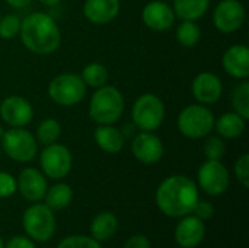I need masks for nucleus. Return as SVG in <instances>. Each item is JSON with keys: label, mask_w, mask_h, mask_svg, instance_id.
Here are the masks:
<instances>
[{"label": "nucleus", "mask_w": 249, "mask_h": 248, "mask_svg": "<svg viewBox=\"0 0 249 248\" xmlns=\"http://www.w3.org/2000/svg\"><path fill=\"white\" fill-rule=\"evenodd\" d=\"M95 142L96 145L108 153H117L124 146V134L120 129L112 127L111 124H101L95 130Z\"/></svg>", "instance_id": "obj_20"}, {"label": "nucleus", "mask_w": 249, "mask_h": 248, "mask_svg": "<svg viewBox=\"0 0 249 248\" xmlns=\"http://www.w3.org/2000/svg\"><path fill=\"white\" fill-rule=\"evenodd\" d=\"M0 117L10 127H23L31 123L34 111L25 98L10 95L0 104Z\"/></svg>", "instance_id": "obj_12"}, {"label": "nucleus", "mask_w": 249, "mask_h": 248, "mask_svg": "<svg viewBox=\"0 0 249 248\" xmlns=\"http://www.w3.org/2000/svg\"><path fill=\"white\" fill-rule=\"evenodd\" d=\"M12 7H16V9H22V7H26L32 0H6Z\"/></svg>", "instance_id": "obj_37"}, {"label": "nucleus", "mask_w": 249, "mask_h": 248, "mask_svg": "<svg viewBox=\"0 0 249 248\" xmlns=\"http://www.w3.org/2000/svg\"><path fill=\"white\" fill-rule=\"evenodd\" d=\"M235 175L238 181L245 187H249V155L244 153L235 164Z\"/></svg>", "instance_id": "obj_32"}, {"label": "nucleus", "mask_w": 249, "mask_h": 248, "mask_svg": "<svg viewBox=\"0 0 249 248\" xmlns=\"http://www.w3.org/2000/svg\"><path fill=\"white\" fill-rule=\"evenodd\" d=\"M23 45L35 54H51L61 42V32L55 20L47 13H31L20 22Z\"/></svg>", "instance_id": "obj_2"}, {"label": "nucleus", "mask_w": 249, "mask_h": 248, "mask_svg": "<svg viewBox=\"0 0 249 248\" xmlns=\"http://www.w3.org/2000/svg\"><path fill=\"white\" fill-rule=\"evenodd\" d=\"M229 171L220 161L204 162L198 170L200 187L210 196H220L229 187Z\"/></svg>", "instance_id": "obj_10"}, {"label": "nucleus", "mask_w": 249, "mask_h": 248, "mask_svg": "<svg viewBox=\"0 0 249 248\" xmlns=\"http://www.w3.org/2000/svg\"><path fill=\"white\" fill-rule=\"evenodd\" d=\"M131 151L137 161L152 165L159 162L163 156V143L156 134H153V132H142L134 137Z\"/></svg>", "instance_id": "obj_13"}, {"label": "nucleus", "mask_w": 249, "mask_h": 248, "mask_svg": "<svg viewBox=\"0 0 249 248\" xmlns=\"http://www.w3.org/2000/svg\"><path fill=\"white\" fill-rule=\"evenodd\" d=\"M245 118H242L238 113H226L222 114L217 121H214L217 133L225 139H236L245 130Z\"/></svg>", "instance_id": "obj_22"}, {"label": "nucleus", "mask_w": 249, "mask_h": 248, "mask_svg": "<svg viewBox=\"0 0 249 248\" xmlns=\"http://www.w3.org/2000/svg\"><path fill=\"white\" fill-rule=\"evenodd\" d=\"M124 111V98L115 86L104 85L95 91L89 104L90 118L99 124L118 121Z\"/></svg>", "instance_id": "obj_3"}, {"label": "nucleus", "mask_w": 249, "mask_h": 248, "mask_svg": "<svg viewBox=\"0 0 249 248\" xmlns=\"http://www.w3.org/2000/svg\"><path fill=\"white\" fill-rule=\"evenodd\" d=\"M3 134H4V129L0 126V140H1V137H3Z\"/></svg>", "instance_id": "obj_39"}, {"label": "nucleus", "mask_w": 249, "mask_h": 248, "mask_svg": "<svg viewBox=\"0 0 249 248\" xmlns=\"http://www.w3.org/2000/svg\"><path fill=\"white\" fill-rule=\"evenodd\" d=\"M16 180L7 174V172H0V199L10 197L16 191Z\"/></svg>", "instance_id": "obj_33"}, {"label": "nucleus", "mask_w": 249, "mask_h": 248, "mask_svg": "<svg viewBox=\"0 0 249 248\" xmlns=\"http://www.w3.org/2000/svg\"><path fill=\"white\" fill-rule=\"evenodd\" d=\"M223 69L236 79H247L249 76V50L244 44L231 45L222 60Z\"/></svg>", "instance_id": "obj_18"}, {"label": "nucleus", "mask_w": 249, "mask_h": 248, "mask_svg": "<svg viewBox=\"0 0 249 248\" xmlns=\"http://www.w3.org/2000/svg\"><path fill=\"white\" fill-rule=\"evenodd\" d=\"M0 155H1V149H0Z\"/></svg>", "instance_id": "obj_41"}, {"label": "nucleus", "mask_w": 249, "mask_h": 248, "mask_svg": "<svg viewBox=\"0 0 249 248\" xmlns=\"http://www.w3.org/2000/svg\"><path fill=\"white\" fill-rule=\"evenodd\" d=\"M57 248H101L99 241L85 237V235H71L60 241Z\"/></svg>", "instance_id": "obj_31"}, {"label": "nucleus", "mask_w": 249, "mask_h": 248, "mask_svg": "<svg viewBox=\"0 0 249 248\" xmlns=\"http://www.w3.org/2000/svg\"><path fill=\"white\" fill-rule=\"evenodd\" d=\"M20 194L28 202H39L47 193V181L44 175L35 168H25L16 183Z\"/></svg>", "instance_id": "obj_17"}, {"label": "nucleus", "mask_w": 249, "mask_h": 248, "mask_svg": "<svg viewBox=\"0 0 249 248\" xmlns=\"http://www.w3.org/2000/svg\"><path fill=\"white\" fill-rule=\"evenodd\" d=\"M44 197H45V205L51 210H61V209H66L71 203L73 190L70 186L60 183V184L53 186L50 190H47Z\"/></svg>", "instance_id": "obj_24"}, {"label": "nucleus", "mask_w": 249, "mask_h": 248, "mask_svg": "<svg viewBox=\"0 0 249 248\" xmlns=\"http://www.w3.org/2000/svg\"><path fill=\"white\" fill-rule=\"evenodd\" d=\"M197 202V186L185 175H172L163 180L156 191V203L159 209L171 218L191 215Z\"/></svg>", "instance_id": "obj_1"}, {"label": "nucleus", "mask_w": 249, "mask_h": 248, "mask_svg": "<svg viewBox=\"0 0 249 248\" xmlns=\"http://www.w3.org/2000/svg\"><path fill=\"white\" fill-rule=\"evenodd\" d=\"M6 248H35L34 243L31 240H28L26 237H13Z\"/></svg>", "instance_id": "obj_36"}, {"label": "nucleus", "mask_w": 249, "mask_h": 248, "mask_svg": "<svg viewBox=\"0 0 249 248\" xmlns=\"http://www.w3.org/2000/svg\"><path fill=\"white\" fill-rule=\"evenodd\" d=\"M20 31V20L15 15H6L4 18L0 16V37L4 39L15 38Z\"/></svg>", "instance_id": "obj_30"}, {"label": "nucleus", "mask_w": 249, "mask_h": 248, "mask_svg": "<svg viewBox=\"0 0 249 248\" xmlns=\"http://www.w3.org/2000/svg\"><path fill=\"white\" fill-rule=\"evenodd\" d=\"M193 212L198 219L207 221V219H212V216L214 215V208L210 202H197Z\"/></svg>", "instance_id": "obj_34"}, {"label": "nucleus", "mask_w": 249, "mask_h": 248, "mask_svg": "<svg viewBox=\"0 0 249 248\" xmlns=\"http://www.w3.org/2000/svg\"><path fill=\"white\" fill-rule=\"evenodd\" d=\"M83 82L88 85V86H92V88H101L104 85H107L108 79H109V73H108V69L101 64V63H90L88 64L83 70H82V76Z\"/></svg>", "instance_id": "obj_25"}, {"label": "nucleus", "mask_w": 249, "mask_h": 248, "mask_svg": "<svg viewBox=\"0 0 249 248\" xmlns=\"http://www.w3.org/2000/svg\"><path fill=\"white\" fill-rule=\"evenodd\" d=\"M50 98L63 107L79 104L86 95V83L79 75L63 73L51 80L48 85Z\"/></svg>", "instance_id": "obj_6"}, {"label": "nucleus", "mask_w": 249, "mask_h": 248, "mask_svg": "<svg viewBox=\"0 0 249 248\" xmlns=\"http://www.w3.org/2000/svg\"><path fill=\"white\" fill-rule=\"evenodd\" d=\"M23 229L35 241H48L55 231L53 210L47 205H34L23 213Z\"/></svg>", "instance_id": "obj_8"}, {"label": "nucleus", "mask_w": 249, "mask_h": 248, "mask_svg": "<svg viewBox=\"0 0 249 248\" xmlns=\"http://www.w3.org/2000/svg\"><path fill=\"white\" fill-rule=\"evenodd\" d=\"M120 12V0H86L83 15L96 25H104L117 18Z\"/></svg>", "instance_id": "obj_19"}, {"label": "nucleus", "mask_w": 249, "mask_h": 248, "mask_svg": "<svg viewBox=\"0 0 249 248\" xmlns=\"http://www.w3.org/2000/svg\"><path fill=\"white\" fill-rule=\"evenodd\" d=\"M61 134V126L57 120L54 118H45L44 121L39 123L36 129V139L39 143L48 146L53 145L58 140Z\"/></svg>", "instance_id": "obj_27"}, {"label": "nucleus", "mask_w": 249, "mask_h": 248, "mask_svg": "<svg viewBox=\"0 0 249 248\" xmlns=\"http://www.w3.org/2000/svg\"><path fill=\"white\" fill-rule=\"evenodd\" d=\"M4 153L16 162H28L35 158L38 151L36 139L23 127H12L1 137Z\"/></svg>", "instance_id": "obj_7"}, {"label": "nucleus", "mask_w": 249, "mask_h": 248, "mask_svg": "<svg viewBox=\"0 0 249 248\" xmlns=\"http://www.w3.org/2000/svg\"><path fill=\"white\" fill-rule=\"evenodd\" d=\"M178 129L190 139H201L214 129V115L203 104L188 105L178 115Z\"/></svg>", "instance_id": "obj_4"}, {"label": "nucleus", "mask_w": 249, "mask_h": 248, "mask_svg": "<svg viewBox=\"0 0 249 248\" xmlns=\"http://www.w3.org/2000/svg\"><path fill=\"white\" fill-rule=\"evenodd\" d=\"M210 6V0H174V13L182 20H197L203 18Z\"/></svg>", "instance_id": "obj_23"}, {"label": "nucleus", "mask_w": 249, "mask_h": 248, "mask_svg": "<svg viewBox=\"0 0 249 248\" xmlns=\"http://www.w3.org/2000/svg\"><path fill=\"white\" fill-rule=\"evenodd\" d=\"M213 22L220 32L229 34L238 31L245 22V7L239 0H222L217 3Z\"/></svg>", "instance_id": "obj_11"}, {"label": "nucleus", "mask_w": 249, "mask_h": 248, "mask_svg": "<svg viewBox=\"0 0 249 248\" xmlns=\"http://www.w3.org/2000/svg\"><path fill=\"white\" fill-rule=\"evenodd\" d=\"M206 225L197 216H185L175 229V241L182 248H194L204 240Z\"/></svg>", "instance_id": "obj_16"}, {"label": "nucleus", "mask_w": 249, "mask_h": 248, "mask_svg": "<svg viewBox=\"0 0 249 248\" xmlns=\"http://www.w3.org/2000/svg\"><path fill=\"white\" fill-rule=\"evenodd\" d=\"M0 248H4V246H3V241H1V238H0Z\"/></svg>", "instance_id": "obj_40"}, {"label": "nucleus", "mask_w": 249, "mask_h": 248, "mask_svg": "<svg viewBox=\"0 0 249 248\" xmlns=\"http://www.w3.org/2000/svg\"><path fill=\"white\" fill-rule=\"evenodd\" d=\"M222 92H223L222 80L214 73L201 72L200 75L196 76L193 82V95L203 105H210L219 101Z\"/></svg>", "instance_id": "obj_15"}, {"label": "nucleus", "mask_w": 249, "mask_h": 248, "mask_svg": "<svg viewBox=\"0 0 249 248\" xmlns=\"http://www.w3.org/2000/svg\"><path fill=\"white\" fill-rule=\"evenodd\" d=\"M225 152H226V145L220 137L212 136L206 140L204 155L209 161H220L225 156Z\"/></svg>", "instance_id": "obj_29"}, {"label": "nucleus", "mask_w": 249, "mask_h": 248, "mask_svg": "<svg viewBox=\"0 0 249 248\" xmlns=\"http://www.w3.org/2000/svg\"><path fill=\"white\" fill-rule=\"evenodd\" d=\"M201 38V29L196 20H182L177 28V39L184 47H194Z\"/></svg>", "instance_id": "obj_26"}, {"label": "nucleus", "mask_w": 249, "mask_h": 248, "mask_svg": "<svg viewBox=\"0 0 249 248\" xmlns=\"http://www.w3.org/2000/svg\"><path fill=\"white\" fill-rule=\"evenodd\" d=\"M41 168L47 177L53 180L64 178L71 170V153L70 151L58 143L48 145L41 152Z\"/></svg>", "instance_id": "obj_9"}, {"label": "nucleus", "mask_w": 249, "mask_h": 248, "mask_svg": "<svg viewBox=\"0 0 249 248\" xmlns=\"http://www.w3.org/2000/svg\"><path fill=\"white\" fill-rule=\"evenodd\" d=\"M232 105L242 118H249V83L244 80L232 92Z\"/></svg>", "instance_id": "obj_28"}, {"label": "nucleus", "mask_w": 249, "mask_h": 248, "mask_svg": "<svg viewBox=\"0 0 249 248\" xmlns=\"http://www.w3.org/2000/svg\"><path fill=\"white\" fill-rule=\"evenodd\" d=\"M42 4H45V6H55V4H58L61 0H39Z\"/></svg>", "instance_id": "obj_38"}, {"label": "nucleus", "mask_w": 249, "mask_h": 248, "mask_svg": "<svg viewBox=\"0 0 249 248\" xmlns=\"http://www.w3.org/2000/svg\"><path fill=\"white\" fill-rule=\"evenodd\" d=\"M123 248H150V243L144 235H134L125 241Z\"/></svg>", "instance_id": "obj_35"}, {"label": "nucleus", "mask_w": 249, "mask_h": 248, "mask_svg": "<svg viewBox=\"0 0 249 248\" xmlns=\"http://www.w3.org/2000/svg\"><path fill=\"white\" fill-rule=\"evenodd\" d=\"M133 123L142 132H153L160 127L165 118V105L153 94H144L133 105Z\"/></svg>", "instance_id": "obj_5"}, {"label": "nucleus", "mask_w": 249, "mask_h": 248, "mask_svg": "<svg viewBox=\"0 0 249 248\" xmlns=\"http://www.w3.org/2000/svg\"><path fill=\"white\" fill-rule=\"evenodd\" d=\"M118 228L117 216L112 212H102L96 215L90 224L92 238L96 241H107L109 240Z\"/></svg>", "instance_id": "obj_21"}, {"label": "nucleus", "mask_w": 249, "mask_h": 248, "mask_svg": "<svg viewBox=\"0 0 249 248\" xmlns=\"http://www.w3.org/2000/svg\"><path fill=\"white\" fill-rule=\"evenodd\" d=\"M142 19L144 25L153 31H166L174 25L175 13L168 3L162 0H153L143 7Z\"/></svg>", "instance_id": "obj_14"}]
</instances>
